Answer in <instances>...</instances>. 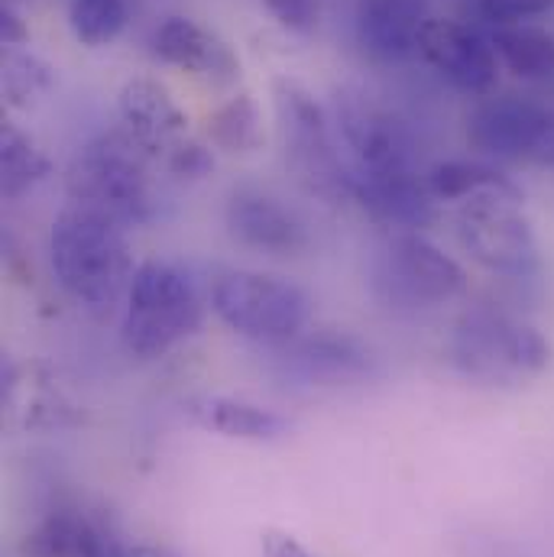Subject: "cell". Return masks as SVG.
<instances>
[{
	"instance_id": "20",
	"label": "cell",
	"mask_w": 554,
	"mask_h": 557,
	"mask_svg": "<svg viewBox=\"0 0 554 557\" xmlns=\"http://www.w3.org/2000/svg\"><path fill=\"white\" fill-rule=\"evenodd\" d=\"M23 557H114L111 539L75 516H52L39 522L20 545Z\"/></svg>"
},
{
	"instance_id": "25",
	"label": "cell",
	"mask_w": 554,
	"mask_h": 557,
	"mask_svg": "<svg viewBox=\"0 0 554 557\" xmlns=\"http://www.w3.org/2000/svg\"><path fill=\"white\" fill-rule=\"evenodd\" d=\"M49 88H52V69L39 55L26 52L20 46L3 52V98L13 108L33 104Z\"/></svg>"
},
{
	"instance_id": "29",
	"label": "cell",
	"mask_w": 554,
	"mask_h": 557,
	"mask_svg": "<svg viewBox=\"0 0 554 557\" xmlns=\"http://www.w3.org/2000/svg\"><path fill=\"white\" fill-rule=\"evenodd\" d=\"M0 36H3V46H7V49H16V46H23V42L29 39L26 23H23L16 3H7V0H3V10H0Z\"/></svg>"
},
{
	"instance_id": "8",
	"label": "cell",
	"mask_w": 554,
	"mask_h": 557,
	"mask_svg": "<svg viewBox=\"0 0 554 557\" xmlns=\"http://www.w3.org/2000/svg\"><path fill=\"white\" fill-rule=\"evenodd\" d=\"M460 250L503 278H529L539 270V240L532 221L522 214V195L487 191L460 201L457 208Z\"/></svg>"
},
{
	"instance_id": "24",
	"label": "cell",
	"mask_w": 554,
	"mask_h": 557,
	"mask_svg": "<svg viewBox=\"0 0 554 557\" xmlns=\"http://www.w3.org/2000/svg\"><path fill=\"white\" fill-rule=\"evenodd\" d=\"M69 26L82 46H108L127 26V0H72Z\"/></svg>"
},
{
	"instance_id": "18",
	"label": "cell",
	"mask_w": 554,
	"mask_h": 557,
	"mask_svg": "<svg viewBox=\"0 0 554 557\" xmlns=\"http://www.w3.org/2000/svg\"><path fill=\"white\" fill-rule=\"evenodd\" d=\"M188 416L201 428L234 437V441H276L288 434L292 421L279 416L276 409L247 403V399H231V396H205L188 406Z\"/></svg>"
},
{
	"instance_id": "2",
	"label": "cell",
	"mask_w": 554,
	"mask_h": 557,
	"mask_svg": "<svg viewBox=\"0 0 554 557\" xmlns=\"http://www.w3.org/2000/svg\"><path fill=\"white\" fill-rule=\"evenodd\" d=\"M124 301L121 341L139 360L169 354L205 321V298L195 278L165 260L139 263Z\"/></svg>"
},
{
	"instance_id": "15",
	"label": "cell",
	"mask_w": 554,
	"mask_h": 557,
	"mask_svg": "<svg viewBox=\"0 0 554 557\" xmlns=\"http://www.w3.org/2000/svg\"><path fill=\"white\" fill-rule=\"evenodd\" d=\"M431 20L428 0H357V42L377 62H406L418 55V39Z\"/></svg>"
},
{
	"instance_id": "4",
	"label": "cell",
	"mask_w": 554,
	"mask_h": 557,
	"mask_svg": "<svg viewBox=\"0 0 554 557\" xmlns=\"http://www.w3.org/2000/svg\"><path fill=\"white\" fill-rule=\"evenodd\" d=\"M143 156L146 149L134 137L91 139L69 165V201L91 208L124 227L146 224L152 218L156 201Z\"/></svg>"
},
{
	"instance_id": "14",
	"label": "cell",
	"mask_w": 554,
	"mask_h": 557,
	"mask_svg": "<svg viewBox=\"0 0 554 557\" xmlns=\"http://www.w3.org/2000/svg\"><path fill=\"white\" fill-rule=\"evenodd\" d=\"M152 55L165 65H175L195 78H205L218 88L241 78V62L231 46L188 16H165L152 33Z\"/></svg>"
},
{
	"instance_id": "3",
	"label": "cell",
	"mask_w": 554,
	"mask_h": 557,
	"mask_svg": "<svg viewBox=\"0 0 554 557\" xmlns=\"http://www.w3.org/2000/svg\"><path fill=\"white\" fill-rule=\"evenodd\" d=\"M447 354L457 373L487 386H509L526 376H539L552 363V344L539 327L490 308L460 314L451 331Z\"/></svg>"
},
{
	"instance_id": "31",
	"label": "cell",
	"mask_w": 554,
	"mask_h": 557,
	"mask_svg": "<svg viewBox=\"0 0 554 557\" xmlns=\"http://www.w3.org/2000/svg\"><path fill=\"white\" fill-rule=\"evenodd\" d=\"M111 555L114 557H182L165 545H134V542H118L111 539Z\"/></svg>"
},
{
	"instance_id": "26",
	"label": "cell",
	"mask_w": 554,
	"mask_h": 557,
	"mask_svg": "<svg viewBox=\"0 0 554 557\" xmlns=\"http://www.w3.org/2000/svg\"><path fill=\"white\" fill-rule=\"evenodd\" d=\"M480 20L487 23V33L496 26H509V23H526L529 16L549 13L554 0H473Z\"/></svg>"
},
{
	"instance_id": "32",
	"label": "cell",
	"mask_w": 554,
	"mask_h": 557,
	"mask_svg": "<svg viewBox=\"0 0 554 557\" xmlns=\"http://www.w3.org/2000/svg\"><path fill=\"white\" fill-rule=\"evenodd\" d=\"M7 3H20V0H7Z\"/></svg>"
},
{
	"instance_id": "6",
	"label": "cell",
	"mask_w": 554,
	"mask_h": 557,
	"mask_svg": "<svg viewBox=\"0 0 554 557\" xmlns=\"http://www.w3.org/2000/svg\"><path fill=\"white\" fill-rule=\"evenodd\" d=\"M276 111L285 159L295 169L298 182L331 205L354 201V169L337 152L328 114L315 101V95L298 82L279 78Z\"/></svg>"
},
{
	"instance_id": "30",
	"label": "cell",
	"mask_w": 554,
	"mask_h": 557,
	"mask_svg": "<svg viewBox=\"0 0 554 557\" xmlns=\"http://www.w3.org/2000/svg\"><path fill=\"white\" fill-rule=\"evenodd\" d=\"M263 557H315L298 539H292L288 532H267L263 535Z\"/></svg>"
},
{
	"instance_id": "21",
	"label": "cell",
	"mask_w": 554,
	"mask_h": 557,
	"mask_svg": "<svg viewBox=\"0 0 554 557\" xmlns=\"http://www.w3.org/2000/svg\"><path fill=\"white\" fill-rule=\"evenodd\" d=\"M424 185L434 201H467L487 191L522 195L516 182H509L500 169L477 159H444L424 172Z\"/></svg>"
},
{
	"instance_id": "12",
	"label": "cell",
	"mask_w": 554,
	"mask_h": 557,
	"mask_svg": "<svg viewBox=\"0 0 554 557\" xmlns=\"http://www.w3.org/2000/svg\"><path fill=\"white\" fill-rule=\"evenodd\" d=\"M285 370L308 386H354L380 376V360L360 337L334 327H318L298 334L292 344L279 347Z\"/></svg>"
},
{
	"instance_id": "19",
	"label": "cell",
	"mask_w": 554,
	"mask_h": 557,
	"mask_svg": "<svg viewBox=\"0 0 554 557\" xmlns=\"http://www.w3.org/2000/svg\"><path fill=\"white\" fill-rule=\"evenodd\" d=\"M500 62L522 82H545L554 75V36L542 26L509 23L490 29Z\"/></svg>"
},
{
	"instance_id": "17",
	"label": "cell",
	"mask_w": 554,
	"mask_h": 557,
	"mask_svg": "<svg viewBox=\"0 0 554 557\" xmlns=\"http://www.w3.org/2000/svg\"><path fill=\"white\" fill-rule=\"evenodd\" d=\"M354 201L393 234L421 231L434 221V198L424 185V175L386 178V182H357Z\"/></svg>"
},
{
	"instance_id": "5",
	"label": "cell",
	"mask_w": 554,
	"mask_h": 557,
	"mask_svg": "<svg viewBox=\"0 0 554 557\" xmlns=\"http://www.w3.org/2000/svg\"><path fill=\"white\" fill-rule=\"evenodd\" d=\"M211 311L234 334L279 350L308 331L311 298L292 278L231 270L211 285Z\"/></svg>"
},
{
	"instance_id": "10",
	"label": "cell",
	"mask_w": 554,
	"mask_h": 557,
	"mask_svg": "<svg viewBox=\"0 0 554 557\" xmlns=\"http://www.w3.org/2000/svg\"><path fill=\"white\" fill-rule=\"evenodd\" d=\"M467 139L503 162L554 165V111L522 98H490L470 114Z\"/></svg>"
},
{
	"instance_id": "11",
	"label": "cell",
	"mask_w": 554,
	"mask_h": 557,
	"mask_svg": "<svg viewBox=\"0 0 554 557\" xmlns=\"http://www.w3.org/2000/svg\"><path fill=\"white\" fill-rule=\"evenodd\" d=\"M418 55L457 91L464 95H490L500 75V55L493 49L490 33L477 23L431 16L418 39Z\"/></svg>"
},
{
	"instance_id": "22",
	"label": "cell",
	"mask_w": 554,
	"mask_h": 557,
	"mask_svg": "<svg viewBox=\"0 0 554 557\" xmlns=\"http://www.w3.org/2000/svg\"><path fill=\"white\" fill-rule=\"evenodd\" d=\"M49 175H52V162L46 159V152L20 127L3 124V131H0V188H3V198L13 201V198L33 191Z\"/></svg>"
},
{
	"instance_id": "27",
	"label": "cell",
	"mask_w": 554,
	"mask_h": 557,
	"mask_svg": "<svg viewBox=\"0 0 554 557\" xmlns=\"http://www.w3.org/2000/svg\"><path fill=\"white\" fill-rule=\"evenodd\" d=\"M165 169L175 175V178H185V182H198L205 175H211L214 169V156L205 143H195V139H182L175 143L169 152H165Z\"/></svg>"
},
{
	"instance_id": "16",
	"label": "cell",
	"mask_w": 554,
	"mask_h": 557,
	"mask_svg": "<svg viewBox=\"0 0 554 557\" xmlns=\"http://www.w3.org/2000/svg\"><path fill=\"white\" fill-rule=\"evenodd\" d=\"M118 111L131 137L146 152H169L185 137L188 117L172 101V95L152 78H131L118 95Z\"/></svg>"
},
{
	"instance_id": "1",
	"label": "cell",
	"mask_w": 554,
	"mask_h": 557,
	"mask_svg": "<svg viewBox=\"0 0 554 557\" xmlns=\"http://www.w3.org/2000/svg\"><path fill=\"white\" fill-rule=\"evenodd\" d=\"M127 227L82 205H65L49 227V267L56 282L88 308L118 305L137 273Z\"/></svg>"
},
{
	"instance_id": "23",
	"label": "cell",
	"mask_w": 554,
	"mask_h": 557,
	"mask_svg": "<svg viewBox=\"0 0 554 557\" xmlns=\"http://www.w3.org/2000/svg\"><path fill=\"white\" fill-rule=\"evenodd\" d=\"M208 139L221 152H254L263 143L260 111L250 95H234L208 117Z\"/></svg>"
},
{
	"instance_id": "28",
	"label": "cell",
	"mask_w": 554,
	"mask_h": 557,
	"mask_svg": "<svg viewBox=\"0 0 554 557\" xmlns=\"http://www.w3.org/2000/svg\"><path fill=\"white\" fill-rule=\"evenodd\" d=\"M279 26L292 33H311L318 23V0H263Z\"/></svg>"
},
{
	"instance_id": "7",
	"label": "cell",
	"mask_w": 554,
	"mask_h": 557,
	"mask_svg": "<svg viewBox=\"0 0 554 557\" xmlns=\"http://www.w3.org/2000/svg\"><path fill=\"white\" fill-rule=\"evenodd\" d=\"M373 295L396 311H424L467 292L464 267L421 231L393 234L373 260Z\"/></svg>"
},
{
	"instance_id": "13",
	"label": "cell",
	"mask_w": 554,
	"mask_h": 557,
	"mask_svg": "<svg viewBox=\"0 0 554 557\" xmlns=\"http://www.w3.org/2000/svg\"><path fill=\"white\" fill-rule=\"evenodd\" d=\"M224 224L241 247L267 257H298L308 247L305 221L276 195L260 188H237L227 198Z\"/></svg>"
},
{
	"instance_id": "9",
	"label": "cell",
	"mask_w": 554,
	"mask_h": 557,
	"mask_svg": "<svg viewBox=\"0 0 554 557\" xmlns=\"http://www.w3.org/2000/svg\"><path fill=\"white\" fill-rule=\"evenodd\" d=\"M341 134L350 149L354 182H386L418 175L416 139L406 124L367 98H344L337 108Z\"/></svg>"
}]
</instances>
